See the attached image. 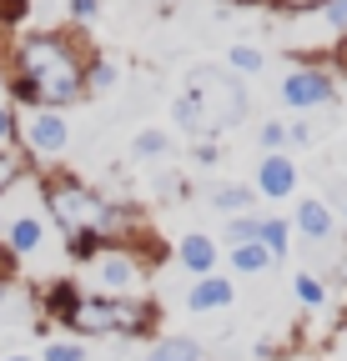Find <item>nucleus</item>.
<instances>
[{
	"instance_id": "1",
	"label": "nucleus",
	"mask_w": 347,
	"mask_h": 361,
	"mask_svg": "<svg viewBox=\"0 0 347 361\" xmlns=\"http://www.w3.org/2000/svg\"><path fill=\"white\" fill-rule=\"evenodd\" d=\"M40 201H46V216L56 221V231L66 236L76 261H91V256H101L111 246L136 251L141 261L161 256L156 231H146V216L131 201H111V196L91 191L71 171H46L40 176Z\"/></svg>"
},
{
	"instance_id": "2",
	"label": "nucleus",
	"mask_w": 347,
	"mask_h": 361,
	"mask_svg": "<svg viewBox=\"0 0 347 361\" xmlns=\"http://www.w3.org/2000/svg\"><path fill=\"white\" fill-rule=\"evenodd\" d=\"M86 40L66 35V30H35L20 35L6 56V80L11 96L25 111H66L76 101H86Z\"/></svg>"
},
{
	"instance_id": "3",
	"label": "nucleus",
	"mask_w": 347,
	"mask_h": 361,
	"mask_svg": "<svg viewBox=\"0 0 347 361\" xmlns=\"http://www.w3.org/2000/svg\"><path fill=\"white\" fill-rule=\"evenodd\" d=\"M156 306L136 301V296H86L76 301V311L66 316V331L76 341H96V336H121V341H136L156 331Z\"/></svg>"
},
{
	"instance_id": "4",
	"label": "nucleus",
	"mask_w": 347,
	"mask_h": 361,
	"mask_svg": "<svg viewBox=\"0 0 347 361\" xmlns=\"http://www.w3.org/2000/svg\"><path fill=\"white\" fill-rule=\"evenodd\" d=\"M187 96L201 106V116H206V135L227 130V126H237V121L247 116V85H242L232 71L196 66V71L187 75Z\"/></svg>"
},
{
	"instance_id": "5",
	"label": "nucleus",
	"mask_w": 347,
	"mask_h": 361,
	"mask_svg": "<svg viewBox=\"0 0 347 361\" xmlns=\"http://www.w3.org/2000/svg\"><path fill=\"white\" fill-rule=\"evenodd\" d=\"M71 146V121L61 111H25L20 116V156H61Z\"/></svg>"
},
{
	"instance_id": "6",
	"label": "nucleus",
	"mask_w": 347,
	"mask_h": 361,
	"mask_svg": "<svg viewBox=\"0 0 347 361\" xmlns=\"http://www.w3.org/2000/svg\"><path fill=\"white\" fill-rule=\"evenodd\" d=\"M277 96H282V106H292V111H317V106H332L337 85H332V75H327L322 66H297V71H287V80L277 85Z\"/></svg>"
},
{
	"instance_id": "7",
	"label": "nucleus",
	"mask_w": 347,
	"mask_h": 361,
	"mask_svg": "<svg viewBox=\"0 0 347 361\" xmlns=\"http://www.w3.org/2000/svg\"><path fill=\"white\" fill-rule=\"evenodd\" d=\"M91 276H96V286H101L96 296H131V286L141 281V256L111 246V251L91 256Z\"/></svg>"
},
{
	"instance_id": "8",
	"label": "nucleus",
	"mask_w": 347,
	"mask_h": 361,
	"mask_svg": "<svg viewBox=\"0 0 347 361\" xmlns=\"http://www.w3.org/2000/svg\"><path fill=\"white\" fill-rule=\"evenodd\" d=\"M257 201H287L297 191V166L277 151V156H262L257 161V180H252Z\"/></svg>"
},
{
	"instance_id": "9",
	"label": "nucleus",
	"mask_w": 347,
	"mask_h": 361,
	"mask_svg": "<svg viewBox=\"0 0 347 361\" xmlns=\"http://www.w3.org/2000/svg\"><path fill=\"white\" fill-rule=\"evenodd\" d=\"M232 301H237V286H232V276H222V271L196 276L192 291H187V306H192V311H222V306H232Z\"/></svg>"
},
{
	"instance_id": "10",
	"label": "nucleus",
	"mask_w": 347,
	"mask_h": 361,
	"mask_svg": "<svg viewBox=\"0 0 347 361\" xmlns=\"http://www.w3.org/2000/svg\"><path fill=\"white\" fill-rule=\"evenodd\" d=\"M177 261L192 271V276H211L216 261H222V246H216L211 236H201V231H192V236L177 241Z\"/></svg>"
},
{
	"instance_id": "11",
	"label": "nucleus",
	"mask_w": 347,
	"mask_h": 361,
	"mask_svg": "<svg viewBox=\"0 0 347 361\" xmlns=\"http://www.w3.org/2000/svg\"><path fill=\"white\" fill-rule=\"evenodd\" d=\"M292 226L307 241H332V231H337V221H332V211H327V201H317V196H307V201H297V216H292Z\"/></svg>"
},
{
	"instance_id": "12",
	"label": "nucleus",
	"mask_w": 347,
	"mask_h": 361,
	"mask_svg": "<svg viewBox=\"0 0 347 361\" xmlns=\"http://www.w3.org/2000/svg\"><path fill=\"white\" fill-rule=\"evenodd\" d=\"M40 241H46V226H40V216H16L11 231H6V251L20 261V256H35Z\"/></svg>"
},
{
	"instance_id": "13",
	"label": "nucleus",
	"mask_w": 347,
	"mask_h": 361,
	"mask_svg": "<svg viewBox=\"0 0 347 361\" xmlns=\"http://www.w3.org/2000/svg\"><path fill=\"white\" fill-rule=\"evenodd\" d=\"M76 301H81V291H76V281H51L46 291H40V311H46V322L56 326H66V316L76 311Z\"/></svg>"
},
{
	"instance_id": "14",
	"label": "nucleus",
	"mask_w": 347,
	"mask_h": 361,
	"mask_svg": "<svg viewBox=\"0 0 347 361\" xmlns=\"http://www.w3.org/2000/svg\"><path fill=\"white\" fill-rule=\"evenodd\" d=\"M206 206H216L227 221H232V216H252V211H257V191H252V186H211Z\"/></svg>"
},
{
	"instance_id": "15",
	"label": "nucleus",
	"mask_w": 347,
	"mask_h": 361,
	"mask_svg": "<svg viewBox=\"0 0 347 361\" xmlns=\"http://www.w3.org/2000/svg\"><path fill=\"white\" fill-rule=\"evenodd\" d=\"M272 251L262 241H247V246H232V271L237 276H262V271H272Z\"/></svg>"
},
{
	"instance_id": "16",
	"label": "nucleus",
	"mask_w": 347,
	"mask_h": 361,
	"mask_svg": "<svg viewBox=\"0 0 347 361\" xmlns=\"http://www.w3.org/2000/svg\"><path fill=\"white\" fill-rule=\"evenodd\" d=\"M146 361H201V346L192 336H156Z\"/></svg>"
},
{
	"instance_id": "17",
	"label": "nucleus",
	"mask_w": 347,
	"mask_h": 361,
	"mask_svg": "<svg viewBox=\"0 0 347 361\" xmlns=\"http://www.w3.org/2000/svg\"><path fill=\"white\" fill-rule=\"evenodd\" d=\"M257 241L272 251V261H282L287 246H292V221H282V216H262V226H257Z\"/></svg>"
},
{
	"instance_id": "18",
	"label": "nucleus",
	"mask_w": 347,
	"mask_h": 361,
	"mask_svg": "<svg viewBox=\"0 0 347 361\" xmlns=\"http://www.w3.org/2000/svg\"><path fill=\"white\" fill-rule=\"evenodd\" d=\"M116 80H121V71H116L106 56H91V61H86V96H106Z\"/></svg>"
},
{
	"instance_id": "19",
	"label": "nucleus",
	"mask_w": 347,
	"mask_h": 361,
	"mask_svg": "<svg viewBox=\"0 0 347 361\" xmlns=\"http://www.w3.org/2000/svg\"><path fill=\"white\" fill-rule=\"evenodd\" d=\"M131 156H136V161H161V156H171V135H166V130H136V135H131Z\"/></svg>"
},
{
	"instance_id": "20",
	"label": "nucleus",
	"mask_w": 347,
	"mask_h": 361,
	"mask_svg": "<svg viewBox=\"0 0 347 361\" xmlns=\"http://www.w3.org/2000/svg\"><path fill=\"white\" fill-rule=\"evenodd\" d=\"M171 121H177L187 135H206V116H201V106L187 96V90H182L177 101H171Z\"/></svg>"
},
{
	"instance_id": "21",
	"label": "nucleus",
	"mask_w": 347,
	"mask_h": 361,
	"mask_svg": "<svg viewBox=\"0 0 347 361\" xmlns=\"http://www.w3.org/2000/svg\"><path fill=\"white\" fill-rule=\"evenodd\" d=\"M227 71L232 75H262L267 71V56L257 51V45H232V51H227Z\"/></svg>"
},
{
	"instance_id": "22",
	"label": "nucleus",
	"mask_w": 347,
	"mask_h": 361,
	"mask_svg": "<svg viewBox=\"0 0 347 361\" xmlns=\"http://www.w3.org/2000/svg\"><path fill=\"white\" fill-rule=\"evenodd\" d=\"M292 291H297V301H302V306H312V311L327 301V281H322V276H312V271H297V276H292Z\"/></svg>"
},
{
	"instance_id": "23",
	"label": "nucleus",
	"mask_w": 347,
	"mask_h": 361,
	"mask_svg": "<svg viewBox=\"0 0 347 361\" xmlns=\"http://www.w3.org/2000/svg\"><path fill=\"white\" fill-rule=\"evenodd\" d=\"M257 226H262V216H257V211H252V216H232L222 241H227V246H247V241H257Z\"/></svg>"
},
{
	"instance_id": "24",
	"label": "nucleus",
	"mask_w": 347,
	"mask_h": 361,
	"mask_svg": "<svg viewBox=\"0 0 347 361\" xmlns=\"http://www.w3.org/2000/svg\"><path fill=\"white\" fill-rule=\"evenodd\" d=\"M0 151H20V111L0 101Z\"/></svg>"
},
{
	"instance_id": "25",
	"label": "nucleus",
	"mask_w": 347,
	"mask_h": 361,
	"mask_svg": "<svg viewBox=\"0 0 347 361\" xmlns=\"http://www.w3.org/2000/svg\"><path fill=\"white\" fill-rule=\"evenodd\" d=\"M25 166H30V161H25L20 151H0V196H6L16 180L25 176Z\"/></svg>"
},
{
	"instance_id": "26",
	"label": "nucleus",
	"mask_w": 347,
	"mask_h": 361,
	"mask_svg": "<svg viewBox=\"0 0 347 361\" xmlns=\"http://www.w3.org/2000/svg\"><path fill=\"white\" fill-rule=\"evenodd\" d=\"M40 361H86V341H76V336H66V341H46Z\"/></svg>"
},
{
	"instance_id": "27",
	"label": "nucleus",
	"mask_w": 347,
	"mask_h": 361,
	"mask_svg": "<svg viewBox=\"0 0 347 361\" xmlns=\"http://www.w3.org/2000/svg\"><path fill=\"white\" fill-rule=\"evenodd\" d=\"M257 141H262V151H267V156H277V151L287 146V126H282V121H262Z\"/></svg>"
},
{
	"instance_id": "28",
	"label": "nucleus",
	"mask_w": 347,
	"mask_h": 361,
	"mask_svg": "<svg viewBox=\"0 0 347 361\" xmlns=\"http://www.w3.org/2000/svg\"><path fill=\"white\" fill-rule=\"evenodd\" d=\"M322 6V20L337 30V35H347V0H317Z\"/></svg>"
},
{
	"instance_id": "29",
	"label": "nucleus",
	"mask_w": 347,
	"mask_h": 361,
	"mask_svg": "<svg viewBox=\"0 0 347 361\" xmlns=\"http://www.w3.org/2000/svg\"><path fill=\"white\" fill-rule=\"evenodd\" d=\"M66 16H71L76 25H91V20L101 16V0H66Z\"/></svg>"
},
{
	"instance_id": "30",
	"label": "nucleus",
	"mask_w": 347,
	"mask_h": 361,
	"mask_svg": "<svg viewBox=\"0 0 347 361\" xmlns=\"http://www.w3.org/2000/svg\"><path fill=\"white\" fill-rule=\"evenodd\" d=\"M192 161L196 166H216V141H196L192 146Z\"/></svg>"
},
{
	"instance_id": "31",
	"label": "nucleus",
	"mask_w": 347,
	"mask_h": 361,
	"mask_svg": "<svg viewBox=\"0 0 347 361\" xmlns=\"http://www.w3.org/2000/svg\"><path fill=\"white\" fill-rule=\"evenodd\" d=\"M0 281H6V286L16 281V256L6 251V241H0Z\"/></svg>"
},
{
	"instance_id": "32",
	"label": "nucleus",
	"mask_w": 347,
	"mask_h": 361,
	"mask_svg": "<svg viewBox=\"0 0 347 361\" xmlns=\"http://www.w3.org/2000/svg\"><path fill=\"white\" fill-rule=\"evenodd\" d=\"M287 141H292V146H307V141H312V126H302V121L287 126Z\"/></svg>"
},
{
	"instance_id": "33",
	"label": "nucleus",
	"mask_w": 347,
	"mask_h": 361,
	"mask_svg": "<svg viewBox=\"0 0 347 361\" xmlns=\"http://www.w3.org/2000/svg\"><path fill=\"white\" fill-rule=\"evenodd\" d=\"M6 90H11V80H6V61H0V96H6Z\"/></svg>"
},
{
	"instance_id": "34",
	"label": "nucleus",
	"mask_w": 347,
	"mask_h": 361,
	"mask_svg": "<svg viewBox=\"0 0 347 361\" xmlns=\"http://www.w3.org/2000/svg\"><path fill=\"white\" fill-rule=\"evenodd\" d=\"M6 301H11V286H6V281H0V306H6Z\"/></svg>"
},
{
	"instance_id": "35",
	"label": "nucleus",
	"mask_w": 347,
	"mask_h": 361,
	"mask_svg": "<svg viewBox=\"0 0 347 361\" xmlns=\"http://www.w3.org/2000/svg\"><path fill=\"white\" fill-rule=\"evenodd\" d=\"M337 276H342V286H347V256H342V271H337Z\"/></svg>"
},
{
	"instance_id": "36",
	"label": "nucleus",
	"mask_w": 347,
	"mask_h": 361,
	"mask_svg": "<svg viewBox=\"0 0 347 361\" xmlns=\"http://www.w3.org/2000/svg\"><path fill=\"white\" fill-rule=\"evenodd\" d=\"M6 361H35V356H20V351H16V356H6Z\"/></svg>"
},
{
	"instance_id": "37",
	"label": "nucleus",
	"mask_w": 347,
	"mask_h": 361,
	"mask_svg": "<svg viewBox=\"0 0 347 361\" xmlns=\"http://www.w3.org/2000/svg\"><path fill=\"white\" fill-rule=\"evenodd\" d=\"M342 221H347V191H342Z\"/></svg>"
},
{
	"instance_id": "38",
	"label": "nucleus",
	"mask_w": 347,
	"mask_h": 361,
	"mask_svg": "<svg viewBox=\"0 0 347 361\" xmlns=\"http://www.w3.org/2000/svg\"><path fill=\"white\" fill-rule=\"evenodd\" d=\"M232 6H257V0H232Z\"/></svg>"
},
{
	"instance_id": "39",
	"label": "nucleus",
	"mask_w": 347,
	"mask_h": 361,
	"mask_svg": "<svg viewBox=\"0 0 347 361\" xmlns=\"http://www.w3.org/2000/svg\"><path fill=\"white\" fill-rule=\"evenodd\" d=\"M292 6H302V0H292Z\"/></svg>"
}]
</instances>
